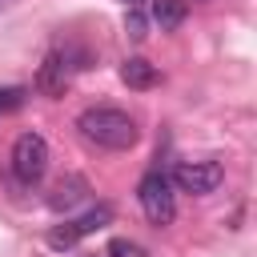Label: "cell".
<instances>
[{
	"mask_svg": "<svg viewBox=\"0 0 257 257\" xmlns=\"http://www.w3.org/2000/svg\"><path fill=\"white\" fill-rule=\"evenodd\" d=\"M64 225H68V233H72L76 241H84L88 233L112 225V209H108V205H96V209H88V213H80V217H72V221H64Z\"/></svg>",
	"mask_w": 257,
	"mask_h": 257,
	"instance_id": "cell-9",
	"label": "cell"
},
{
	"mask_svg": "<svg viewBox=\"0 0 257 257\" xmlns=\"http://www.w3.org/2000/svg\"><path fill=\"white\" fill-rule=\"evenodd\" d=\"M0 4H8V0H0Z\"/></svg>",
	"mask_w": 257,
	"mask_h": 257,
	"instance_id": "cell-15",
	"label": "cell"
},
{
	"mask_svg": "<svg viewBox=\"0 0 257 257\" xmlns=\"http://www.w3.org/2000/svg\"><path fill=\"white\" fill-rule=\"evenodd\" d=\"M84 201H88V181L76 177V173L60 177V181L52 185V193H48V209H52V213H72V209L84 205Z\"/></svg>",
	"mask_w": 257,
	"mask_h": 257,
	"instance_id": "cell-6",
	"label": "cell"
},
{
	"mask_svg": "<svg viewBox=\"0 0 257 257\" xmlns=\"http://www.w3.org/2000/svg\"><path fill=\"white\" fill-rule=\"evenodd\" d=\"M124 4H128V8H141V4H145V0H124Z\"/></svg>",
	"mask_w": 257,
	"mask_h": 257,
	"instance_id": "cell-13",
	"label": "cell"
},
{
	"mask_svg": "<svg viewBox=\"0 0 257 257\" xmlns=\"http://www.w3.org/2000/svg\"><path fill=\"white\" fill-rule=\"evenodd\" d=\"M92 257H96V253H92Z\"/></svg>",
	"mask_w": 257,
	"mask_h": 257,
	"instance_id": "cell-16",
	"label": "cell"
},
{
	"mask_svg": "<svg viewBox=\"0 0 257 257\" xmlns=\"http://www.w3.org/2000/svg\"><path fill=\"white\" fill-rule=\"evenodd\" d=\"M48 173V141L40 133H20L12 145V177L20 185H36Z\"/></svg>",
	"mask_w": 257,
	"mask_h": 257,
	"instance_id": "cell-3",
	"label": "cell"
},
{
	"mask_svg": "<svg viewBox=\"0 0 257 257\" xmlns=\"http://www.w3.org/2000/svg\"><path fill=\"white\" fill-rule=\"evenodd\" d=\"M124 24H128V36H133V40H145V16H141L137 8H128V20H124Z\"/></svg>",
	"mask_w": 257,
	"mask_h": 257,
	"instance_id": "cell-12",
	"label": "cell"
},
{
	"mask_svg": "<svg viewBox=\"0 0 257 257\" xmlns=\"http://www.w3.org/2000/svg\"><path fill=\"white\" fill-rule=\"evenodd\" d=\"M104 257H149V249L141 241H133V237H112L108 249H104Z\"/></svg>",
	"mask_w": 257,
	"mask_h": 257,
	"instance_id": "cell-10",
	"label": "cell"
},
{
	"mask_svg": "<svg viewBox=\"0 0 257 257\" xmlns=\"http://www.w3.org/2000/svg\"><path fill=\"white\" fill-rule=\"evenodd\" d=\"M137 201H141L149 225H157V229L173 225V217H177V193H173V181H169L161 169H149V173L141 177V185H137Z\"/></svg>",
	"mask_w": 257,
	"mask_h": 257,
	"instance_id": "cell-2",
	"label": "cell"
},
{
	"mask_svg": "<svg viewBox=\"0 0 257 257\" xmlns=\"http://www.w3.org/2000/svg\"><path fill=\"white\" fill-rule=\"evenodd\" d=\"M185 4H189V0H185ZM201 4H213V0H201Z\"/></svg>",
	"mask_w": 257,
	"mask_h": 257,
	"instance_id": "cell-14",
	"label": "cell"
},
{
	"mask_svg": "<svg viewBox=\"0 0 257 257\" xmlns=\"http://www.w3.org/2000/svg\"><path fill=\"white\" fill-rule=\"evenodd\" d=\"M68 84H72V64H68L64 48L44 52V60H40V68H36V92L48 96V100H60V96L68 92Z\"/></svg>",
	"mask_w": 257,
	"mask_h": 257,
	"instance_id": "cell-5",
	"label": "cell"
},
{
	"mask_svg": "<svg viewBox=\"0 0 257 257\" xmlns=\"http://www.w3.org/2000/svg\"><path fill=\"white\" fill-rule=\"evenodd\" d=\"M24 96H28L24 88H0V116H4V112H16V108L24 104Z\"/></svg>",
	"mask_w": 257,
	"mask_h": 257,
	"instance_id": "cell-11",
	"label": "cell"
},
{
	"mask_svg": "<svg viewBox=\"0 0 257 257\" xmlns=\"http://www.w3.org/2000/svg\"><path fill=\"white\" fill-rule=\"evenodd\" d=\"M185 12H189L185 0H153V4H149V16H153V24H157L161 32L181 28V24H185Z\"/></svg>",
	"mask_w": 257,
	"mask_h": 257,
	"instance_id": "cell-8",
	"label": "cell"
},
{
	"mask_svg": "<svg viewBox=\"0 0 257 257\" xmlns=\"http://www.w3.org/2000/svg\"><path fill=\"white\" fill-rule=\"evenodd\" d=\"M169 181H173V189H181V193L205 197V193H213V189L225 181V169H221L217 161H177Z\"/></svg>",
	"mask_w": 257,
	"mask_h": 257,
	"instance_id": "cell-4",
	"label": "cell"
},
{
	"mask_svg": "<svg viewBox=\"0 0 257 257\" xmlns=\"http://www.w3.org/2000/svg\"><path fill=\"white\" fill-rule=\"evenodd\" d=\"M76 128L84 141L100 145V149H112V153H124L141 141V128L137 120L124 112V108H112V104H92L76 116Z\"/></svg>",
	"mask_w": 257,
	"mask_h": 257,
	"instance_id": "cell-1",
	"label": "cell"
},
{
	"mask_svg": "<svg viewBox=\"0 0 257 257\" xmlns=\"http://www.w3.org/2000/svg\"><path fill=\"white\" fill-rule=\"evenodd\" d=\"M120 80H124L128 88L145 92V88H157V84H161V72H157L153 60H145V56H128V60L120 64Z\"/></svg>",
	"mask_w": 257,
	"mask_h": 257,
	"instance_id": "cell-7",
	"label": "cell"
}]
</instances>
